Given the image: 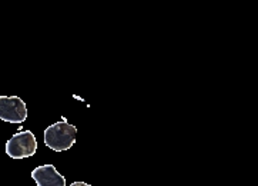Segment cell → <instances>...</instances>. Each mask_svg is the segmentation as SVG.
Here are the masks:
<instances>
[{
  "label": "cell",
  "mask_w": 258,
  "mask_h": 186,
  "mask_svg": "<svg viewBox=\"0 0 258 186\" xmlns=\"http://www.w3.org/2000/svg\"><path fill=\"white\" fill-rule=\"evenodd\" d=\"M27 118L26 103L19 96H0V120L23 123Z\"/></svg>",
  "instance_id": "cell-3"
},
{
  "label": "cell",
  "mask_w": 258,
  "mask_h": 186,
  "mask_svg": "<svg viewBox=\"0 0 258 186\" xmlns=\"http://www.w3.org/2000/svg\"><path fill=\"white\" fill-rule=\"evenodd\" d=\"M76 126L63 119L61 122L53 123L44 130V145L54 152H64L76 144Z\"/></svg>",
  "instance_id": "cell-1"
},
{
  "label": "cell",
  "mask_w": 258,
  "mask_h": 186,
  "mask_svg": "<svg viewBox=\"0 0 258 186\" xmlns=\"http://www.w3.org/2000/svg\"><path fill=\"white\" fill-rule=\"evenodd\" d=\"M32 178L34 179L37 186H66L64 176L60 175L57 169L50 163L34 168L32 172Z\"/></svg>",
  "instance_id": "cell-4"
},
{
  "label": "cell",
  "mask_w": 258,
  "mask_h": 186,
  "mask_svg": "<svg viewBox=\"0 0 258 186\" xmlns=\"http://www.w3.org/2000/svg\"><path fill=\"white\" fill-rule=\"evenodd\" d=\"M70 186H92V185H89V183H86V182H73Z\"/></svg>",
  "instance_id": "cell-5"
},
{
  "label": "cell",
  "mask_w": 258,
  "mask_h": 186,
  "mask_svg": "<svg viewBox=\"0 0 258 186\" xmlns=\"http://www.w3.org/2000/svg\"><path fill=\"white\" fill-rule=\"evenodd\" d=\"M37 151L36 136L30 130H20L12 136L6 144V153L12 159H25L33 156Z\"/></svg>",
  "instance_id": "cell-2"
}]
</instances>
